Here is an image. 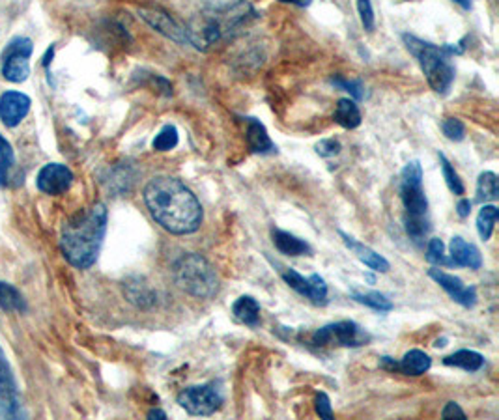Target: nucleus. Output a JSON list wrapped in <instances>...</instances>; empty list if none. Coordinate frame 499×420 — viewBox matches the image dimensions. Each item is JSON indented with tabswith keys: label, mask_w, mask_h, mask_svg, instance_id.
I'll list each match as a JSON object with an SVG mask.
<instances>
[{
	"label": "nucleus",
	"mask_w": 499,
	"mask_h": 420,
	"mask_svg": "<svg viewBox=\"0 0 499 420\" xmlns=\"http://www.w3.org/2000/svg\"><path fill=\"white\" fill-rule=\"evenodd\" d=\"M331 84H335L337 88L346 90V92H350L356 100L363 98V82L361 81H348L344 77H333Z\"/></svg>",
	"instance_id": "nucleus-35"
},
{
	"label": "nucleus",
	"mask_w": 499,
	"mask_h": 420,
	"mask_svg": "<svg viewBox=\"0 0 499 420\" xmlns=\"http://www.w3.org/2000/svg\"><path fill=\"white\" fill-rule=\"evenodd\" d=\"M370 337L354 321H337L318 329L312 335V344L316 348H360L365 346Z\"/></svg>",
	"instance_id": "nucleus-7"
},
{
	"label": "nucleus",
	"mask_w": 499,
	"mask_h": 420,
	"mask_svg": "<svg viewBox=\"0 0 499 420\" xmlns=\"http://www.w3.org/2000/svg\"><path fill=\"white\" fill-rule=\"evenodd\" d=\"M451 262L453 265H460V267H469V269H481L483 265V256L479 253V249L474 243H467L465 239L462 237H453L451 239Z\"/></svg>",
	"instance_id": "nucleus-16"
},
{
	"label": "nucleus",
	"mask_w": 499,
	"mask_h": 420,
	"mask_svg": "<svg viewBox=\"0 0 499 420\" xmlns=\"http://www.w3.org/2000/svg\"><path fill=\"white\" fill-rule=\"evenodd\" d=\"M36 184L42 193L58 196V195H64L72 187L73 174L66 165L49 163L40 170Z\"/></svg>",
	"instance_id": "nucleus-11"
},
{
	"label": "nucleus",
	"mask_w": 499,
	"mask_h": 420,
	"mask_svg": "<svg viewBox=\"0 0 499 420\" xmlns=\"http://www.w3.org/2000/svg\"><path fill=\"white\" fill-rule=\"evenodd\" d=\"M247 144L254 154H273L275 144L272 142L266 128L256 118H247Z\"/></svg>",
	"instance_id": "nucleus-17"
},
{
	"label": "nucleus",
	"mask_w": 499,
	"mask_h": 420,
	"mask_svg": "<svg viewBox=\"0 0 499 420\" xmlns=\"http://www.w3.org/2000/svg\"><path fill=\"white\" fill-rule=\"evenodd\" d=\"M281 275H283V281H284L292 290H296L300 295L309 297V291H311L309 279L302 277L298 272H293V269H284V272H283Z\"/></svg>",
	"instance_id": "nucleus-33"
},
{
	"label": "nucleus",
	"mask_w": 499,
	"mask_h": 420,
	"mask_svg": "<svg viewBox=\"0 0 499 420\" xmlns=\"http://www.w3.org/2000/svg\"><path fill=\"white\" fill-rule=\"evenodd\" d=\"M0 406L6 416L17 415V385L3 349H0Z\"/></svg>",
	"instance_id": "nucleus-14"
},
{
	"label": "nucleus",
	"mask_w": 499,
	"mask_h": 420,
	"mask_svg": "<svg viewBox=\"0 0 499 420\" xmlns=\"http://www.w3.org/2000/svg\"><path fill=\"white\" fill-rule=\"evenodd\" d=\"M430 367H432V358L421 349L408 351L400 358V363H397V370L406 376H421V374L428 372Z\"/></svg>",
	"instance_id": "nucleus-20"
},
{
	"label": "nucleus",
	"mask_w": 499,
	"mask_h": 420,
	"mask_svg": "<svg viewBox=\"0 0 499 420\" xmlns=\"http://www.w3.org/2000/svg\"><path fill=\"white\" fill-rule=\"evenodd\" d=\"M178 142H180L178 129H176L174 126H165L156 135L152 146H154V149H158V152H170V149H174L176 146H178Z\"/></svg>",
	"instance_id": "nucleus-28"
},
{
	"label": "nucleus",
	"mask_w": 499,
	"mask_h": 420,
	"mask_svg": "<svg viewBox=\"0 0 499 420\" xmlns=\"http://www.w3.org/2000/svg\"><path fill=\"white\" fill-rule=\"evenodd\" d=\"M439 161H442V170H444V177H446V182H447V187L451 189V193L462 196L465 193V189H464V184H462L460 176L456 174V170L453 168V165L447 161V158L444 154H439Z\"/></svg>",
	"instance_id": "nucleus-29"
},
{
	"label": "nucleus",
	"mask_w": 499,
	"mask_h": 420,
	"mask_svg": "<svg viewBox=\"0 0 499 420\" xmlns=\"http://www.w3.org/2000/svg\"><path fill=\"white\" fill-rule=\"evenodd\" d=\"M499 198V184L494 172H483L477 182V202H495Z\"/></svg>",
	"instance_id": "nucleus-26"
},
{
	"label": "nucleus",
	"mask_w": 499,
	"mask_h": 420,
	"mask_svg": "<svg viewBox=\"0 0 499 420\" xmlns=\"http://www.w3.org/2000/svg\"><path fill=\"white\" fill-rule=\"evenodd\" d=\"M427 260L434 265H453L451 260L446 258V245L442 239H430V243H428V249H427Z\"/></svg>",
	"instance_id": "nucleus-32"
},
{
	"label": "nucleus",
	"mask_w": 499,
	"mask_h": 420,
	"mask_svg": "<svg viewBox=\"0 0 499 420\" xmlns=\"http://www.w3.org/2000/svg\"><path fill=\"white\" fill-rule=\"evenodd\" d=\"M442 129H444V135L449 140H455V142H460L465 137V128H464V124L460 122L458 118H447L446 122L442 124Z\"/></svg>",
	"instance_id": "nucleus-34"
},
{
	"label": "nucleus",
	"mask_w": 499,
	"mask_h": 420,
	"mask_svg": "<svg viewBox=\"0 0 499 420\" xmlns=\"http://www.w3.org/2000/svg\"><path fill=\"white\" fill-rule=\"evenodd\" d=\"M341 149H342V146L335 138H324L316 144V154L320 158H335L341 154Z\"/></svg>",
	"instance_id": "nucleus-36"
},
{
	"label": "nucleus",
	"mask_w": 499,
	"mask_h": 420,
	"mask_svg": "<svg viewBox=\"0 0 499 420\" xmlns=\"http://www.w3.org/2000/svg\"><path fill=\"white\" fill-rule=\"evenodd\" d=\"M31 110V98L21 92H6L0 98V119L6 128H17Z\"/></svg>",
	"instance_id": "nucleus-13"
},
{
	"label": "nucleus",
	"mask_w": 499,
	"mask_h": 420,
	"mask_svg": "<svg viewBox=\"0 0 499 420\" xmlns=\"http://www.w3.org/2000/svg\"><path fill=\"white\" fill-rule=\"evenodd\" d=\"M316 413L320 415V418L333 420L331 402H330V396H328L326 393H318V395H316Z\"/></svg>",
	"instance_id": "nucleus-38"
},
{
	"label": "nucleus",
	"mask_w": 499,
	"mask_h": 420,
	"mask_svg": "<svg viewBox=\"0 0 499 420\" xmlns=\"http://www.w3.org/2000/svg\"><path fill=\"white\" fill-rule=\"evenodd\" d=\"M428 277L434 282H437L439 286H442L455 299V301L460 303L462 307H465V309L475 307V303H477L475 286H465L458 277L449 275V273L442 272V269H430Z\"/></svg>",
	"instance_id": "nucleus-12"
},
{
	"label": "nucleus",
	"mask_w": 499,
	"mask_h": 420,
	"mask_svg": "<svg viewBox=\"0 0 499 420\" xmlns=\"http://www.w3.org/2000/svg\"><path fill=\"white\" fill-rule=\"evenodd\" d=\"M139 15L142 21L149 23L154 30L178 45H186V26H182L168 12L158 8V6H142L139 8Z\"/></svg>",
	"instance_id": "nucleus-10"
},
{
	"label": "nucleus",
	"mask_w": 499,
	"mask_h": 420,
	"mask_svg": "<svg viewBox=\"0 0 499 420\" xmlns=\"http://www.w3.org/2000/svg\"><path fill=\"white\" fill-rule=\"evenodd\" d=\"M0 309H5L6 312H24L26 303L23 295L10 284L0 282Z\"/></svg>",
	"instance_id": "nucleus-25"
},
{
	"label": "nucleus",
	"mask_w": 499,
	"mask_h": 420,
	"mask_svg": "<svg viewBox=\"0 0 499 420\" xmlns=\"http://www.w3.org/2000/svg\"><path fill=\"white\" fill-rule=\"evenodd\" d=\"M453 3H456L464 10H472V0H453Z\"/></svg>",
	"instance_id": "nucleus-43"
},
{
	"label": "nucleus",
	"mask_w": 499,
	"mask_h": 420,
	"mask_svg": "<svg viewBox=\"0 0 499 420\" xmlns=\"http://www.w3.org/2000/svg\"><path fill=\"white\" fill-rule=\"evenodd\" d=\"M256 17V12L247 0H238L234 5L212 6L197 12L187 26L186 38L198 51H210L223 40L238 33Z\"/></svg>",
	"instance_id": "nucleus-2"
},
{
	"label": "nucleus",
	"mask_w": 499,
	"mask_h": 420,
	"mask_svg": "<svg viewBox=\"0 0 499 420\" xmlns=\"http://www.w3.org/2000/svg\"><path fill=\"white\" fill-rule=\"evenodd\" d=\"M273 237V245L277 247L279 253L286 254V256H302V254H311V247L303 242V239L292 235L284 230L273 228L272 232Z\"/></svg>",
	"instance_id": "nucleus-19"
},
{
	"label": "nucleus",
	"mask_w": 499,
	"mask_h": 420,
	"mask_svg": "<svg viewBox=\"0 0 499 420\" xmlns=\"http://www.w3.org/2000/svg\"><path fill=\"white\" fill-rule=\"evenodd\" d=\"M442 418H460V420H465V413L460 409L458 404L455 402H449L444 411H442Z\"/></svg>",
	"instance_id": "nucleus-39"
},
{
	"label": "nucleus",
	"mask_w": 499,
	"mask_h": 420,
	"mask_svg": "<svg viewBox=\"0 0 499 420\" xmlns=\"http://www.w3.org/2000/svg\"><path fill=\"white\" fill-rule=\"evenodd\" d=\"M281 3L293 5V6H300V8H307V6H311L312 0H281Z\"/></svg>",
	"instance_id": "nucleus-41"
},
{
	"label": "nucleus",
	"mask_w": 499,
	"mask_h": 420,
	"mask_svg": "<svg viewBox=\"0 0 499 420\" xmlns=\"http://www.w3.org/2000/svg\"><path fill=\"white\" fill-rule=\"evenodd\" d=\"M107 232V207L94 204L91 209L72 217L61 235V249L64 258L77 269L94 265L103 245Z\"/></svg>",
	"instance_id": "nucleus-3"
},
{
	"label": "nucleus",
	"mask_w": 499,
	"mask_h": 420,
	"mask_svg": "<svg viewBox=\"0 0 499 420\" xmlns=\"http://www.w3.org/2000/svg\"><path fill=\"white\" fill-rule=\"evenodd\" d=\"M339 234H341V237H342L344 245L358 256V260H361L367 267H370L372 272H378V273H388V272H389V262H388L384 256L378 254V253H374L370 247L360 243L358 239H354L351 235H348L346 232L339 230Z\"/></svg>",
	"instance_id": "nucleus-15"
},
{
	"label": "nucleus",
	"mask_w": 499,
	"mask_h": 420,
	"mask_svg": "<svg viewBox=\"0 0 499 420\" xmlns=\"http://www.w3.org/2000/svg\"><path fill=\"white\" fill-rule=\"evenodd\" d=\"M499 217V209L492 204H486L481 207L479 212V217H477V230H479V235L483 242H488V239L492 237V232H494V224Z\"/></svg>",
	"instance_id": "nucleus-27"
},
{
	"label": "nucleus",
	"mask_w": 499,
	"mask_h": 420,
	"mask_svg": "<svg viewBox=\"0 0 499 420\" xmlns=\"http://www.w3.org/2000/svg\"><path fill=\"white\" fill-rule=\"evenodd\" d=\"M402 40H404L408 51L419 60V66H421L430 88L436 94L446 96L455 81V66L451 64V56L462 54L464 49L456 47V45L437 47L434 43L423 42V40H419L416 36H409V34H404Z\"/></svg>",
	"instance_id": "nucleus-4"
},
{
	"label": "nucleus",
	"mask_w": 499,
	"mask_h": 420,
	"mask_svg": "<svg viewBox=\"0 0 499 420\" xmlns=\"http://www.w3.org/2000/svg\"><path fill=\"white\" fill-rule=\"evenodd\" d=\"M150 215L170 234L187 235L202 224V205L195 193L170 176H156L144 187Z\"/></svg>",
	"instance_id": "nucleus-1"
},
{
	"label": "nucleus",
	"mask_w": 499,
	"mask_h": 420,
	"mask_svg": "<svg viewBox=\"0 0 499 420\" xmlns=\"http://www.w3.org/2000/svg\"><path fill=\"white\" fill-rule=\"evenodd\" d=\"M444 365L456 367V368H462L465 372H477L485 365V357L477 351H472V349H460V351L446 357Z\"/></svg>",
	"instance_id": "nucleus-21"
},
{
	"label": "nucleus",
	"mask_w": 499,
	"mask_h": 420,
	"mask_svg": "<svg viewBox=\"0 0 499 420\" xmlns=\"http://www.w3.org/2000/svg\"><path fill=\"white\" fill-rule=\"evenodd\" d=\"M178 404L193 416H210L221 407L223 395L214 383L187 387L178 395Z\"/></svg>",
	"instance_id": "nucleus-8"
},
{
	"label": "nucleus",
	"mask_w": 499,
	"mask_h": 420,
	"mask_svg": "<svg viewBox=\"0 0 499 420\" xmlns=\"http://www.w3.org/2000/svg\"><path fill=\"white\" fill-rule=\"evenodd\" d=\"M358 12H360L361 23H363L367 33H372L374 30V8H372L370 0H358Z\"/></svg>",
	"instance_id": "nucleus-37"
},
{
	"label": "nucleus",
	"mask_w": 499,
	"mask_h": 420,
	"mask_svg": "<svg viewBox=\"0 0 499 420\" xmlns=\"http://www.w3.org/2000/svg\"><path fill=\"white\" fill-rule=\"evenodd\" d=\"M400 198L406 209L404 226L414 242H421L430 232L428 200L423 191V168L419 161L408 163L400 172Z\"/></svg>",
	"instance_id": "nucleus-5"
},
{
	"label": "nucleus",
	"mask_w": 499,
	"mask_h": 420,
	"mask_svg": "<svg viewBox=\"0 0 499 420\" xmlns=\"http://www.w3.org/2000/svg\"><path fill=\"white\" fill-rule=\"evenodd\" d=\"M351 297H354L358 303H361L365 307H370L372 310H378V312L393 310L391 299L384 293H379V291H358V290H354V291H351Z\"/></svg>",
	"instance_id": "nucleus-24"
},
{
	"label": "nucleus",
	"mask_w": 499,
	"mask_h": 420,
	"mask_svg": "<svg viewBox=\"0 0 499 420\" xmlns=\"http://www.w3.org/2000/svg\"><path fill=\"white\" fill-rule=\"evenodd\" d=\"M124 291H126V297L130 299V303H133L139 309H150L156 305V291L142 279L128 281L124 286Z\"/></svg>",
	"instance_id": "nucleus-18"
},
{
	"label": "nucleus",
	"mask_w": 499,
	"mask_h": 420,
	"mask_svg": "<svg viewBox=\"0 0 499 420\" xmlns=\"http://www.w3.org/2000/svg\"><path fill=\"white\" fill-rule=\"evenodd\" d=\"M456 212H458V215H460L462 219L469 217V214H472V202H469L467 198H462V200L458 202V205H456Z\"/></svg>",
	"instance_id": "nucleus-40"
},
{
	"label": "nucleus",
	"mask_w": 499,
	"mask_h": 420,
	"mask_svg": "<svg viewBox=\"0 0 499 420\" xmlns=\"http://www.w3.org/2000/svg\"><path fill=\"white\" fill-rule=\"evenodd\" d=\"M172 277L180 290L197 299L212 297L219 286L217 273L212 263L195 253H187L174 262Z\"/></svg>",
	"instance_id": "nucleus-6"
},
{
	"label": "nucleus",
	"mask_w": 499,
	"mask_h": 420,
	"mask_svg": "<svg viewBox=\"0 0 499 420\" xmlns=\"http://www.w3.org/2000/svg\"><path fill=\"white\" fill-rule=\"evenodd\" d=\"M232 314H234V318L245 325H256L260 320V305L256 303V299H253L251 295H244L232 305Z\"/></svg>",
	"instance_id": "nucleus-23"
},
{
	"label": "nucleus",
	"mask_w": 499,
	"mask_h": 420,
	"mask_svg": "<svg viewBox=\"0 0 499 420\" xmlns=\"http://www.w3.org/2000/svg\"><path fill=\"white\" fill-rule=\"evenodd\" d=\"M31 54L33 42L17 38L8 45L3 56V75L10 82H24L31 75Z\"/></svg>",
	"instance_id": "nucleus-9"
},
{
	"label": "nucleus",
	"mask_w": 499,
	"mask_h": 420,
	"mask_svg": "<svg viewBox=\"0 0 499 420\" xmlns=\"http://www.w3.org/2000/svg\"><path fill=\"white\" fill-rule=\"evenodd\" d=\"M14 165V152H12V146L0 137V187H3L6 184L8 179V172Z\"/></svg>",
	"instance_id": "nucleus-31"
},
{
	"label": "nucleus",
	"mask_w": 499,
	"mask_h": 420,
	"mask_svg": "<svg viewBox=\"0 0 499 420\" xmlns=\"http://www.w3.org/2000/svg\"><path fill=\"white\" fill-rule=\"evenodd\" d=\"M333 118L344 129H356L361 124V112L354 100H341L335 107Z\"/></svg>",
	"instance_id": "nucleus-22"
},
{
	"label": "nucleus",
	"mask_w": 499,
	"mask_h": 420,
	"mask_svg": "<svg viewBox=\"0 0 499 420\" xmlns=\"http://www.w3.org/2000/svg\"><path fill=\"white\" fill-rule=\"evenodd\" d=\"M309 284H311V291H309V299L314 305H326L328 303V286L326 281L321 279L320 275H311L309 277Z\"/></svg>",
	"instance_id": "nucleus-30"
},
{
	"label": "nucleus",
	"mask_w": 499,
	"mask_h": 420,
	"mask_svg": "<svg viewBox=\"0 0 499 420\" xmlns=\"http://www.w3.org/2000/svg\"><path fill=\"white\" fill-rule=\"evenodd\" d=\"M149 418H159V420H165V418H167V413H165V411H161V409H152V411L149 413Z\"/></svg>",
	"instance_id": "nucleus-42"
}]
</instances>
